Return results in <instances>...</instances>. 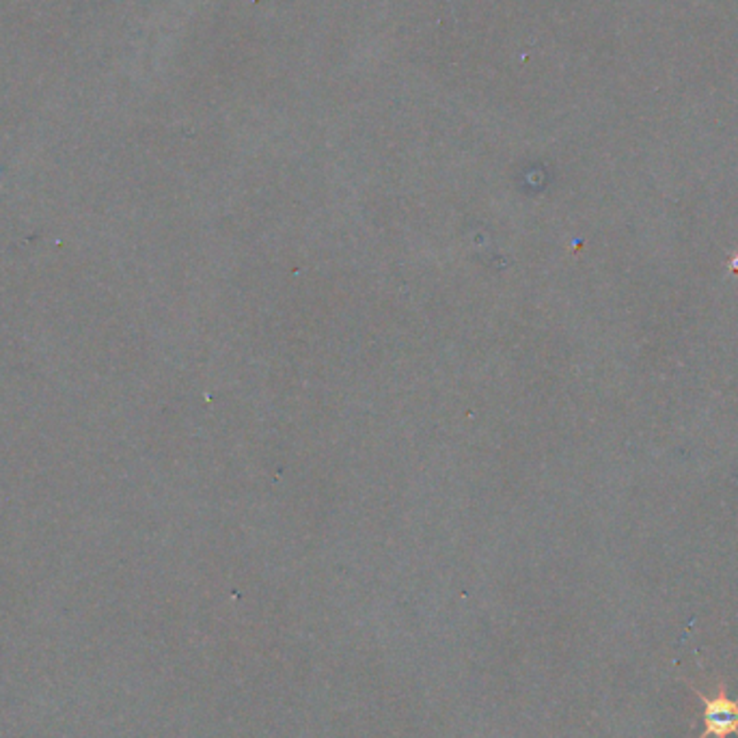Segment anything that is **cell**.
I'll list each match as a JSON object with an SVG mask.
<instances>
[{
    "label": "cell",
    "instance_id": "obj_1",
    "mask_svg": "<svg viewBox=\"0 0 738 738\" xmlns=\"http://www.w3.org/2000/svg\"><path fill=\"white\" fill-rule=\"evenodd\" d=\"M693 693L702 700V723H704V732L697 738H730L738 736V700L727 697L726 685L719 682L715 697H708L695 686H691Z\"/></svg>",
    "mask_w": 738,
    "mask_h": 738
}]
</instances>
